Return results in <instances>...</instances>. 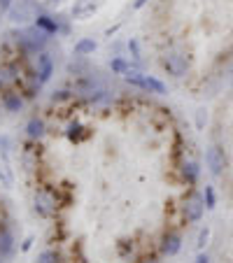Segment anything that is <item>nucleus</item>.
<instances>
[{"mask_svg": "<svg viewBox=\"0 0 233 263\" xmlns=\"http://www.w3.org/2000/svg\"><path fill=\"white\" fill-rule=\"evenodd\" d=\"M47 38H49V35L35 26V28H28V31H23V33L19 35V44H21L26 51H31V54H38V51H42L47 47Z\"/></svg>", "mask_w": 233, "mask_h": 263, "instance_id": "obj_1", "label": "nucleus"}, {"mask_svg": "<svg viewBox=\"0 0 233 263\" xmlns=\"http://www.w3.org/2000/svg\"><path fill=\"white\" fill-rule=\"evenodd\" d=\"M7 12H10V19L14 23H26V21H31V19L35 21V17H38L35 3H31V0H17Z\"/></svg>", "mask_w": 233, "mask_h": 263, "instance_id": "obj_2", "label": "nucleus"}, {"mask_svg": "<svg viewBox=\"0 0 233 263\" xmlns=\"http://www.w3.org/2000/svg\"><path fill=\"white\" fill-rule=\"evenodd\" d=\"M206 198L200 196V193H191V196L187 198V203H184L182 212H184V219L187 221H200V217H203V212H206Z\"/></svg>", "mask_w": 233, "mask_h": 263, "instance_id": "obj_3", "label": "nucleus"}, {"mask_svg": "<svg viewBox=\"0 0 233 263\" xmlns=\"http://www.w3.org/2000/svg\"><path fill=\"white\" fill-rule=\"evenodd\" d=\"M35 212H38L40 217L49 219L51 214L56 212V196L54 193L47 191V189H40V191L35 193Z\"/></svg>", "mask_w": 233, "mask_h": 263, "instance_id": "obj_4", "label": "nucleus"}, {"mask_svg": "<svg viewBox=\"0 0 233 263\" xmlns=\"http://www.w3.org/2000/svg\"><path fill=\"white\" fill-rule=\"evenodd\" d=\"M206 163H208V168H210L212 175L219 177V175L224 172V168H226V156H224V149L217 147V144L208 147V152H206Z\"/></svg>", "mask_w": 233, "mask_h": 263, "instance_id": "obj_5", "label": "nucleus"}, {"mask_svg": "<svg viewBox=\"0 0 233 263\" xmlns=\"http://www.w3.org/2000/svg\"><path fill=\"white\" fill-rule=\"evenodd\" d=\"M163 66H166L168 75L184 77V75H187V68H189V61H187V56L178 54V51H170V54L163 59Z\"/></svg>", "mask_w": 233, "mask_h": 263, "instance_id": "obj_6", "label": "nucleus"}, {"mask_svg": "<svg viewBox=\"0 0 233 263\" xmlns=\"http://www.w3.org/2000/svg\"><path fill=\"white\" fill-rule=\"evenodd\" d=\"M51 75H54V61H51L49 54H42V51H40V56H38V86L49 82Z\"/></svg>", "mask_w": 233, "mask_h": 263, "instance_id": "obj_7", "label": "nucleus"}, {"mask_svg": "<svg viewBox=\"0 0 233 263\" xmlns=\"http://www.w3.org/2000/svg\"><path fill=\"white\" fill-rule=\"evenodd\" d=\"M96 10H98V3H96V0H75L70 14H72V19H79V21H82V19L94 17Z\"/></svg>", "mask_w": 233, "mask_h": 263, "instance_id": "obj_8", "label": "nucleus"}, {"mask_svg": "<svg viewBox=\"0 0 233 263\" xmlns=\"http://www.w3.org/2000/svg\"><path fill=\"white\" fill-rule=\"evenodd\" d=\"M180 249H182V238H180L178 233H166L161 240V252L166 254V256H175Z\"/></svg>", "mask_w": 233, "mask_h": 263, "instance_id": "obj_9", "label": "nucleus"}, {"mask_svg": "<svg viewBox=\"0 0 233 263\" xmlns=\"http://www.w3.org/2000/svg\"><path fill=\"white\" fill-rule=\"evenodd\" d=\"M35 26H38L40 31H45L47 35L59 33V21H56L54 17H49V14H38V17H35Z\"/></svg>", "mask_w": 233, "mask_h": 263, "instance_id": "obj_10", "label": "nucleus"}, {"mask_svg": "<svg viewBox=\"0 0 233 263\" xmlns=\"http://www.w3.org/2000/svg\"><path fill=\"white\" fill-rule=\"evenodd\" d=\"M26 133L28 137H33V140H40V137L45 135V121L38 119V116H33V119L26 124Z\"/></svg>", "mask_w": 233, "mask_h": 263, "instance_id": "obj_11", "label": "nucleus"}, {"mask_svg": "<svg viewBox=\"0 0 233 263\" xmlns=\"http://www.w3.org/2000/svg\"><path fill=\"white\" fill-rule=\"evenodd\" d=\"M144 91L156 94V96H166V84H163L161 79H156V77L144 75Z\"/></svg>", "mask_w": 233, "mask_h": 263, "instance_id": "obj_12", "label": "nucleus"}, {"mask_svg": "<svg viewBox=\"0 0 233 263\" xmlns=\"http://www.w3.org/2000/svg\"><path fill=\"white\" fill-rule=\"evenodd\" d=\"M12 249H14V236L7 228H0V256H7Z\"/></svg>", "mask_w": 233, "mask_h": 263, "instance_id": "obj_13", "label": "nucleus"}, {"mask_svg": "<svg viewBox=\"0 0 233 263\" xmlns=\"http://www.w3.org/2000/svg\"><path fill=\"white\" fill-rule=\"evenodd\" d=\"M96 40H91V38H82L77 44H75V54L77 56H89V54H94L96 51Z\"/></svg>", "mask_w": 233, "mask_h": 263, "instance_id": "obj_14", "label": "nucleus"}, {"mask_svg": "<svg viewBox=\"0 0 233 263\" xmlns=\"http://www.w3.org/2000/svg\"><path fill=\"white\" fill-rule=\"evenodd\" d=\"M3 107H5L7 112H19L23 107V100L19 94H7L5 98H3Z\"/></svg>", "mask_w": 233, "mask_h": 263, "instance_id": "obj_15", "label": "nucleus"}, {"mask_svg": "<svg viewBox=\"0 0 233 263\" xmlns=\"http://www.w3.org/2000/svg\"><path fill=\"white\" fill-rule=\"evenodd\" d=\"M198 163H194V161H189V163H184V168H182V175H184V180L189 182V184H196V180H198Z\"/></svg>", "mask_w": 233, "mask_h": 263, "instance_id": "obj_16", "label": "nucleus"}, {"mask_svg": "<svg viewBox=\"0 0 233 263\" xmlns=\"http://www.w3.org/2000/svg\"><path fill=\"white\" fill-rule=\"evenodd\" d=\"M110 68H112V72H116V75H124V72L131 70V63L124 61V59H112L110 61Z\"/></svg>", "mask_w": 233, "mask_h": 263, "instance_id": "obj_17", "label": "nucleus"}, {"mask_svg": "<svg viewBox=\"0 0 233 263\" xmlns=\"http://www.w3.org/2000/svg\"><path fill=\"white\" fill-rule=\"evenodd\" d=\"M82 131H84L82 124H70V126H68V140H70V142H79L84 137Z\"/></svg>", "mask_w": 233, "mask_h": 263, "instance_id": "obj_18", "label": "nucleus"}, {"mask_svg": "<svg viewBox=\"0 0 233 263\" xmlns=\"http://www.w3.org/2000/svg\"><path fill=\"white\" fill-rule=\"evenodd\" d=\"M38 263H59V254L54 249H47V252H42L38 256Z\"/></svg>", "mask_w": 233, "mask_h": 263, "instance_id": "obj_19", "label": "nucleus"}, {"mask_svg": "<svg viewBox=\"0 0 233 263\" xmlns=\"http://www.w3.org/2000/svg\"><path fill=\"white\" fill-rule=\"evenodd\" d=\"M203 198H206V208L208 210H215L217 208V196H215V189H212V187H206V196H203Z\"/></svg>", "mask_w": 233, "mask_h": 263, "instance_id": "obj_20", "label": "nucleus"}, {"mask_svg": "<svg viewBox=\"0 0 233 263\" xmlns=\"http://www.w3.org/2000/svg\"><path fill=\"white\" fill-rule=\"evenodd\" d=\"M208 240H210V228H200V233H198V240H196V247H198V249H203V247L208 245Z\"/></svg>", "mask_w": 233, "mask_h": 263, "instance_id": "obj_21", "label": "nucleus"}, {"mask_svg": "<svg viewBox=\"0 0 233 263\" xmlns=\"http://www.w3.org/2000/svg\"><path fill=\"white\" fill-rule=\"evenodd\" d=\"M70 91H54V96H51V100H54V103H61V100H68L70 98Z\"/></svg>", "mask_w": 233, "mask_h": 263, "instance_id": "obj_22", "label": "nucleus"}, {"mask_svg": "<svg viewBox=\"0 0 233 263\" xmlns=\"http://www.w3.org/2000/svg\"><path fill=\"white\" fill-rule=\"evenodd\" d=\"M128 49H131V54H133V59H140V47L135 40H128Z\"/></svg>", "mask_w": 233, "mask_h": 263, "instance_id": "obj_23", "label": "nucleus"}, {"mask_svg": "<svg viewBox=\"0 0 233 263\" xmlns=\"http://www.w3.org/2000/svg\"><path fill=\"white\" fill-rule=\"evenodd\" d=\"M206 121H208L206 110H198V114H196V124H198V128H203V126H206Z\"/></svg>", "mask_w": 233, "mask_h": 263, "instance_id": "obj_24", "label": "nucleus"}, {"mask_svg": "<svg viewBox=\"0 0 233 263\" xmlns=\"http://www.w3.org/2000/svg\"><path fill=\"white\" fill-rule=\"evenodd\" d=\"M33 242H35V238H33V236H28L26 240H23V247H21V249H23V252H28V249L33 247Z\"/></svg>", "mask_w": 233, "mask_h": 263, "instance_id": "obj_25", "label": "nucleus"}, {"mask_svg": "<svg viewBox=\"0 0 233 263\" xmlns=\"http://www.w3.org/2000/svg\"><path fill=\"white\" fill-rule=\"evenodd\" d=\"M14 5V0H0V10H10Z\"/></svg>", "mask_w": 233, "mask_h": 263, "instance_id": "obj_26", "label": "nucleus"}, {"mask_svg": "<svg viewBox=\"0 0 233 263\" xmlns=\"http://www.w3.org/2000/svg\"><path fill=\"white\" fill-rule=\"evenodd\" d=\"M196 263H210V256H208V254H198Z\"/></svg>", "mask_w": 233, "mask_h": 263, "instance_id": "obj_27", "label": "nucleus"}, {"mask_svg": "<svg viewBox=\"0 0 233 263\" xmlns=\"http://www.w3.org/2000/svg\"><path fill=\"white\" fill-rule=\"evenodd\" d=\"M144 5H147V0H135V3H133L135 10H140V7H144Z\"/></svg>", "mask_w": 233, "mask_h": 263, "instance_id": "obj_28", "label": "nucleus"}, {"mask_svg": "<svg viewBox=\"0 0 233 263\" xmlns=\"http://www.w3.org/2000/svg\"><path fill=\"white\" fill-rule=\"evenodd\" d=\"M45 3H47V5H61L63 0H45Z\"/></svg>", "mask_w": 233, "mask_h": 263, "instance_id": "obj_29", "label": "nucleus"}, {"mask_svg": "<svg viewBox=\"0 0 233 263\" xmlns=\"http://www.w3.org/2000/svg\"><path fill=\"white\" fill-rule=\"evenodd\" d=\"M144 263H159V261H156V258H147V261H144Z\"/></svg>", "mask_w": 233, "mask_h": 263, "instance_id": "obj_30", "label": "nucleus"}, {"mask_svg": "<svg viewBox=\"0 0 233 263\" xmlns=\"http://www.w3.org/2000/svg\"><path fill=\"white\" fill-rule=\"evenodd\" d=\"M0 180H3V172H0Z\"/></svg>", "mask_w": 233, "mask_h": 263, "instance_id": "obj_31", "label": "nucleus"}]
</instances>
